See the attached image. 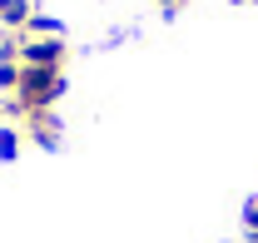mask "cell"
<instances>
[{
	"label": "cell",
	"instance_id": "7a4b0ae2",
	"mask_svg": "<svg viewBox=\"0 0 258 243\" xmlns=\"http://www.w3.org/2000/svg\"><path fill=\"white\" fill-rule=\"evenodd\" d=\"M64 60H70V45H64L60 35L55 40L20 35V65H30V70H64Z\"/></svg>",
	"mask_w": 258,
	"mask_h": 243
},
{
	"label": "cell",
	"instance_id": "52a82bcc",
	"mask_svg": "<svg viewBox=\"0 0 258 243\" xmlns=\"http://www.w3.org/2000/svg\"><path fill=\"white\" fill-rule=\"evenodd\" d=\"M25 35H45V40H55V35H60V20H50V15H35Z\"/></svg>",
	"mask_w": 258,
	"mask_h": 243
},
{
	"label": "cell",
	"instance_id": "30bf717a",
	"mask_svg": "<svg viewBox=\"0 0 258 243\" xmlns=\"http://www.w3.org/2000/svg\"><path fill=\"white\" fill-rule=\"evenodd\" d=\"M233 5H258V0H233Z\"/></svg>",
	"mask_w": 258,
	"mask_h": 243
},
{
	"label": "cell",
	"instance_id": "8992f818",
	"mask_svg": "<svg viewBox=\"0 0 258 243\" xmlns=\"http://www.w3.org/2000/svg\"><path fill=\"white\" fill-rule=\"evenodd\" d=\"M20 85V60H0V94H15Z\"/></svg>",
	"mask_w": 258,
	"mask_h": 243
},
{
	"label": "cell",
	"instance_id": "5b68a950",
	"mask_svg": "<svg viewBox=\"0 0 258 243\" xmlns=\"http://www.w3.org/2000/svg\"><path fill=\"white\" fill-rule=\"evenodd\" d=\"M20 159V129L0 124V164H15Z\"/></svg>",
	"mask_w": 258,
	"mask_h": 243
},
{
	"label": "cell",
	"instance_id": "277c9868",
	"mask_svg": "<svg viewBox=\"0 0 258 243\" xmlns=\"http://www.w3.org/2000/svg\"><path fill=\"white\" fill-rule=\"evenodd\" d=\"M25 134H30L35 144H45V149H55V144H60V124H55V114H50V109L25 114Z\"/></svg>",
	"mask_w": 258,
	"mask_h": 243
},
{
	"label": "cell",
	"instance_id": "6da1fadb",
	"mask_svg": "<svg viewBox=\"0 0 258 243\" xmlns=\"http://www.w3.org/2000/svg\"><path fill=\"white\" fill-rule=\"evenodd\" d=\"M60 94H64V70H30V65H20V85L5 99V109L15 119H25L35 109H50Z\"/></svg>",
	"mask_w": 258,
	"mask_h": 243
},
{
	"label": "cell",
	"instance_id": "3957f363",
	"mask_svg": "<svg viewBox=\"0 0 258 243\" xmlns=\"http://www.w3.org/2000/svg\"><path fill=\"white\" fill-rule=\"evenodd\" d=\"M35 20V0H0V30L5 35H25Z\"/></svg>",
	"mask_w": 258,
	"mask_h": 243
},
{
	"label": "cell",
	"instance_id": "9c48e42d",
	"mask_svg": "<svg viewBox=\"0 0 258 243\" xmlns=\"http://www.w3.org/2000/svg\"><path fill=\"white\" fill-rule=\"evenodd\" d=\"M159 5H164V10H179V5H184V0H159Z\"/></svg>",
	"mask_w": 258,
	"mask_h": 243
},
{
	"label": "cell",
	"instance_id": "ba28073f",
	"mask_svg": "<svg viewBox=\"0 0 258 243\" xmlns=\"http://www.w3.org/2000/svg\"><path fill=\"white\" fill-rule=\"evenodd\" d=\"M243 228H248V233H258V194L248 199V209H243Z\"/></svg>",
	"mask_w": 258,
	"mask_h": 243
}]
</instances>
